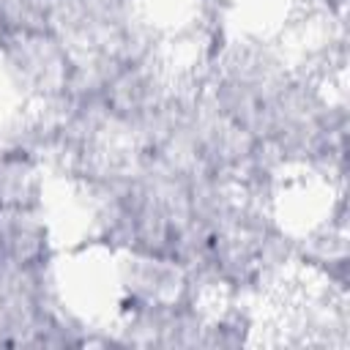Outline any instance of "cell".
<instances>
[{"mask_svg": "<svg viewBox=\"0 0 350 350\" xmlns=\"http://www.w3.org/2000/svg\"><path fill=\"white\" fill-rule=\"evenodd\" d=\"M46 170L38 159L22 150L0 148V211L25 213L44 211Z\"/></svg>", "mask_w": 350, "mask_h": 350, "instance_id": "obj_2", "label": "cell"}, {"mask_svg": "<svg viewBox=\"0 0 350 350\" xmlns=\"http://www.w3.org/2000/svg\"><path fill=\"white\" fill-rule=\"evenodd\" d=\"M71 63L74 52L57 33H14L0 49V79L19 104H33L63 90Z\"/></svg>", "mask_w": 350, "mask_h": 350, "instance_id": "obj_1", "label": "cell"}]
</instances>
